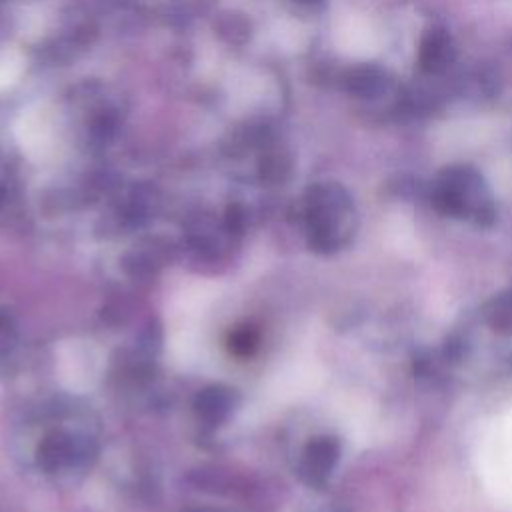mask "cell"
<instances>
[{
	"label": "cell",
	"instance_id": "3",
	"mask_svg": "<svg viewBox=\"0 0 512 512\" xmlns=\"http://www.w3.org/2000/svg\"><path fill=\"white\" fill-rule=\"evenodd\" d=\"M354 234L350 208L336 202L320 204L310 216V244L320 252H336L344 248Z\"/></svg>",
	"mask_w": 512,
	"mask_h": 512
},
{
	"label": "cell",
	"instance_id": "5",
	"mask_svg": "<svg viewBox=\"0 0 512 512\" xmlns=\"http://www.w3.org/2000/svg\"><path fill=\"white\" fill-rule=\"evenodd\" d=\"M16 134L26 148H44L52 138L50 122L40 110L22 114Z\"/></svg>",
	"mask_w": 512,
	"mask_h": 512
},
{
	"label": "cell",
	"instance_id": "6",
	"mask_svg": "<svg viewBox=\"0 0 512 512\" xmlns=\"http://www.w3.org/2000/svg\"><path fill=\"white\" fill-rule=\"evenodd\" d=\"M232 408V396L228 390L210 388L204 390V394L198 398V410L208 422H220L230 414Z\"/></svg>",
	"mask_w": 512,
	"mask_h": 512
},
{
	"label": "cell",
	"instance_id": "9",
	"mask_svg": "<svg viewBox=\"0 0 512 512\" xmlns=\"http://www.w3.org/2000/svg\"><path fill=\"white\" fill-rule=\"evenodd\" d=\"M14 350V330L6 316H0V374L8 368Z\"/></svg>",
	"mask_w": 512,
	"mask_h": 512
},
{
	"label": "cell",
	"instance_id": "2",
	"mask_svg": "<svg viewBox=\"0 0 512 512\" xmlns=\"http://www.w3.org/2000/svg\"><path fill=\"white\" fill-rule=\"evenodd\" d=\"M436 204L442 212L484 224L492 218V204L482 184L466 174H452L440 180L436 188Z\"/></svg>",
	"mask_w": 512,
	"mask_h": 512
},
{
	"label": "cell",
	"instance_id": "1",
	"mask_svg": "<svg viewBox=\"0 0 512 512\" xmlns=\"http://www.w3.org/2000/svg\"><path fill=\"white\" fill-rule=\"evenodd\" d=\"M22 458L30 468L56 482H74L88 472L98 454V424L90 410L54 400L24 422Z\"/></svg>",
	"mask_w": 512,
	"mask_h": 512
},
{
	"label": "cell",
	"instance_id": "7",
	"mask_svg": "<svg viewBox=\"0 0 512 512\" xmlns=\"http://www.w3.org/2000/svg\"><path fill=\"white\" fill-rule=\"evenodd\" d=\"M490 326L498 332L512 334V292L506 296H500L492 302V308L488 312Z\"/></svg>",
	"mask_w": 512,
	"mask_h": 512
},
{
	"label": "cell",
	"instance_id": "8",
	"mask_svg": "<svg viewBox=\"0 0 512 512\" xmlns=\"http://www.w3.org/2000/svg\"><path fill=\"white\" fill-rule=\"evenodd\" d=\"M20 72H22V56L14 50L0 52V88L14 84Z\"/></svg>",
	"mask_w": 512,
	"mask_h": 512
},
{
	"label": "cell",
	"instance_id": "4",
	"mask_svg": "<svg viewBox=\"0 0 512 512\" xmlns=\"http://www.w3.org/2000/svg\"><path fill=\"white\" fill-rule=\"evenodd\" d=\"M340 456V444L332 436H318L312 438L300 458L298 470L304 482L310 486H322L334 472Z\"/></svg>",
	"mask_w": 512,
	"mask_h": 512
}]
</instances>
